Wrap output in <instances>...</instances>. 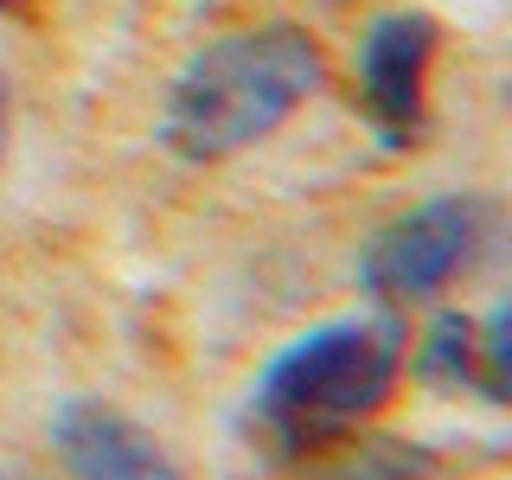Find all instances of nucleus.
<instances>
[{
	"instance_id": "f257e3e1",
	"label": "nucleus",
	"mask_w": 512,
	"mask_h": 480,
	"mask_svg": "<svg viewBox=\"0 0 512 480\" xmlns=\"http://www.w3.org/2000/svg\"><path fill=\"white\" fill-rule=\"evenodd\" d=\"M410 340L397 314H340L288 340L250 384V436L269 455L308 461L397 391Z\"/></svg>"
},
{
	"instance_id": "f03ea898",
	"label": "nucleus",
	"mask_w": 512,
	"mask_h": 480,
	"mask_svg": "<svg viewBox=\"0 0 512 480\" xmlns=\"http://www.w3.org/2000/svg\"><path fill=\"white\" fill-rule=\"evenodd\" d=\"M327 58L301 26H250L205 45L173 77L160 109V141L180 160H224L269 128H282L320 90Z\"/></svg>"
},
{
	"instance_id": "7ed1b4c3",
	"label": "nucleus",
	"mask_w": 512,
	"mask_h": 480,
	"mask_svg": "<svg viewBox=\"0 0 512 480\" xmlns=\"http://www.w3.org/2000/svg\"><path fill=\"white\" fill-rule=\"evenodd\" d=\"M474 244H480V205L474 199H429L416 212L391 218L359 250V288L378 301H423L455 269H468Z\"/></svg>"
},
{
	"instance_id": "20e7f679",
	"label": "nucleus",
	"mask_w": 512,
	"mask_h": 480,
	"mask_svg": "<svg viewBox=\"0 0 512 480\" xmlns=\"http://www.w3.org/2000/svg\"><path fill=\"white\" fill-rule=\"evenodd\" d=\"M436 20L429 13H384L359 39V96L384 128V141H416L423 135V84L436 58Z\"/></svg>"
},
{
	"instance_id": "39448f33",
	"label": "nucleus",
	"mask_w": 512,
	"mask_h": 480,
	"mask_svg": "<svg viewBox=\"0 0 512 480\" xmlns=\"http://www.w3.org/2000/svg\"><path fill=\"white\" fill-rule=\"evenodd\" d=\"M52 448L71 480H186L154 429L96 397H64L52 416Z\"/></svg>"
},
{
	"instance_id": "423d86ee",
	"label": "nucleus",
	"mask_w": 512,
	"mask_h": 480,
	"mask_svg": "<svg viewBox=\"0 0 512 480\" xmlns=\"http://www.w3.org/2000/svg\"><path fill=\"white\" fill-rule=\"evenodd\" d=\"M301 468L314 480H423V474H436V455L404 436H352L346 429L327 448H314Z\"/></svg>"
},
{
	"instance_id": "0eeeda50",
	"label": "nucleus",
	"mask_w": 512,
	"mask_h": 480,
	"mask_svg": "<svg viewBox=\"0 0 512 480\" xmlns=\"http://www.w3.org/2000/svg\"><path fill=\"white\" fill-rule=\"evenodd\" d=\"M416 378L436 384V391H468L474 378V320L468 314H436L429 333L416 340Z\"/></svg>"
},
{
	"instance_id": "6e6552de",
	"label": "nucleus",
	"mask_w": 512,
	"mask_h": 480,
	"mask_svg": "<svg viewBox=\"0 0 512 480\" xmlns=\"http://www.w3.org/2000/svg\"><path fill=\"white\" fill-rule=\"evenodd\" d=\"M468 391H480L487 404H512V295L487 320H474V378Z\"/></svg>"
},
{
	"instance_id": "1a4fd4ad",
	"label": "nucleus",
	"mask_w": 512,
	"mask_h": 480,
	"mask_svg": "<svg viewBox=\"0 0 512 480\" xmlns=\"http://www.w3.org/2000/svg\"><path fill=\"white\" fill-rule=\"evenodd\" d=\"M0 154H7V71H0Z\"/></svg>"
},
{
	"instance_id": "9d476101",
	"label": "nucleus",
	"mask_w": 512,
	"mask_h": 480,
	"mask_svg": "<svg viewBox=\"0 0 512 480\" xmlns=\"http://www.w3.org/2000/svg\"><path fill=\"white\" fill-rule=\"evenodd\" d=\"M0 480H20V474H0Z\"/></svg>"
},
{
	"instance_id": "9b49d317",
	"label": "nucleus",
	"mask_w": 512,
	"mask_h": 480,
	"mask_svg": "<svg viewBox=\"0 0 512 480\" xmlns=\"http://www.w3.org/2000/svg\"><path fill=\"white\" fill-rule=\"evenodd\" d=\"M0 7H7V0H0Z\"/></svg>"
}]
</instances>
